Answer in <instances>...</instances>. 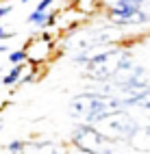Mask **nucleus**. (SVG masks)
Wrapping results in <instances>:
<instances>
[{
    "label": "nucleus",
    "instance_id": "1",
    "mask_svg": "<svg viewBox=\"0 0 150 154\" xmlns=\"http://www.w3.org/2000/svg\"><path fill=\"white\" fill-rule=\"evenodd\" d=\"M70 109L76 117H83L87 122V126H94L98 122H102L109 113L122 109V100L98 96V94H85V96H76Z\"/></svg>",
    "mask_w": 150,
    "mask_h": 154
},
{
    "label": "nucleus",
    "instance_id": "2",
    "mask_svg": "<svg viewBox=\"0 0 150 154\" xmlns=\"http://www.w3.org/2000/svg\"><path fill=\"white\" fill-rule=\"evenodd\" d=\"M128 59L131 57H128V52H124V50H107V52H100L94 59L87 61L89 63L87 74L92 78H96V80H107V78H111L120 69V65Z\"/></svg>",
    "mask_w": 150,
    "mask_h": 154
},
{
    "label": "nucleus",
    "instance_id": "3",
    "mask_svg": "<svg viewBox=\"0 0 150 154\" xmlns=\"http://www.w3.org/2000/svg\"><path fill=\"white\" fill-rule=\"evenodd\" d=\"M137 128L139 126L126 115V113H117V111L109 113L102 122H98V132H100V135H102V137L109 135V137H113V139H117V137L131 139L135 135Z\"/></svg>",
    "mask_w": 150,
    "mask_h": 154
},
{
    "label": "nucleus",
    "instance_id": "4",
    "mask_svg": "<svg viewBox=\"0 0 150 154\" xmlns=\"http://www.w3.org/2000/svg\"><path fill=\"white\" fill-rule=\"evenodd\" d=\"M105 137L94 128V126H78L74 130V143L83 152H89V154H100V146H102Z\"/></svg>",
    "mask_w": 150,
    "mask_h": 154
},
{
    "label": "nucleus",
    "instance_id": "5",
    "mask_svg": "<svg viewBox=\"0 0 150 154\" xmlns=\"http://www.w3.org/2000/svg\"><path fill=\"white\" fill-rule=\"evenodd\" d=\"M109 17H111V22H115L120 26L148 22V15L144 11H139V9H133V7H113L111 13H109Z\"/></svg>",
    "mask_w": 150,
    "mask_h": 154
},
{
    "label": "nucleus",
    "instance_id": "6",
    "mask_svg": "<svg viewBox=\"0 0 150 154\" xmlns=\"http://www.w3.org/2000/svg\"><path fill=\"white\" fill-rule=\"evenodd\" d=\"M20 72H22V65H15L11 72H9V74L0 80V83L2 85H13V83H17V78H20Z\"/></svg>",
    "mask_w": 150,
    "mask_h": 154
},
{
    "label": "nucleus",
    "instance_id": "7",
    "mask_svg": "<svg viewBox=\"0 0 150 154\" xmlns=\"http://www.w3.org/2000/svg\"><path fill=\"white\" fill-rule=\"evenodd\" d=\"M37 154H61V152H59V148L55 146V143H39V146H37Z\"/></svg>",
    "mask_w": 150,
    "mask_h": 154
},
{
    "label": "nucleus",
    "instance_id": "8",
    "mask_svg": "<svg viewBox=\"0 0 150 154\" xmlns=\"http://www.w3.org/2000/svg\"><path fill=\"white\" fill-rule=\"evenodd\" d=\"M46 20H50V17L46 13H42V11H35V13L28 15V22H31V24H44Z\"/></svg>",
    "mask_w": 150,
    "mask_h": 154
},
{
    "label": "nucleus",
    "instance_id": "9",
    "mask_svg": "<svg viewBox=\"0 0 150 154\" xmlns=\"http://www.w3.org/2000/svg\"><path fill=\"white\" fill-rule=\"evenodd\" d=\"M144 0H117V7H133V9H139Z\"/></svg>",
    "mask_w": 150,
    "mask_h": 154
},
{
    "label": "nucleus",
    "instance_id": "10",
    "mask_svg": "<svg viewBox=\"0 0 150 154\" xmlns=\"http://www.w3.org/2000/svg\"><path fill=\"white\" fill-rule=\"evenodd\" d=\"M9 150H11L13 154H20V152L24 150V143L22 141H11V143H9Z\"/></svg>",
    "mask_w": 150,
    "mask_h": 154
},
{
    "label": "nucleus",
    "instance_id": "11",
    "mask_svg": "<svg viewBox=\"0 0 150 154\" xmlns=\"http://www.w3.org/2000/svg\"><path fill=\"white\" fill-rule=\"evenodd\" d=\"M24 52H11L9 54V59H11V63H20V61H24Z\"/></svg>",
    "mask_w": 150,
    "mask_h": 154
},
{
    "label": "nucleus",
    "instance_id": "12",
    "mask_svg": "<svg viewBox=\"0 0 150 154\" xmlns=\"http://www.w3.org/2000/svg\"><path fill=\"white\" fill-rule=\"evenodd\" d=\"M50 5H52V0H42V2H39V7H37V11L44 13V9H48Z\"/></svg>",
    "mask_w": 150,
    "mask_h": 154
},
{
    "label": "nucleus",
    "instance_id": "13",
    "mask_svg": "<svg viewBox=\"0 0 150 154\" xmlns=\"http://www.w3.org/2000/svg\"><path fill=\"white\" fill-rule=\"evenodd\" d=\"M9 11H11V9H9V7H0V17H5Z\"/></svg>",
    "mask_w": 150,
    "mask_h": 154
},
{
    "label": "nucleus",
    "instance_id": "14",
    "mask_svg": "<svg viewBox=\"0 0 150 154\" xmlns=\"http://www.w3.org/2000/svg\"><path fill=\"white\" fill-rule=\"evenodd\" d=\"M2 37H9V35L5 33V28H0V39H2Z\"/></svg>",
    "mask_w": 150,
    "mask_h": 154
},
{
    "label": "nucleus",
    "instance_id": "15",
    "mask_svg": "<svg viewBox=\"0 0 150 154\" xmlns=\"http://www.w3.org/2000/svg\"><path fill=\"white\" fill-rule=\"evenodd\" d=\"M0 52H7V46H0Z\"/></svg>",
    "mask_w": 150,
    "mask_h": 154
},
{
    "label": "nucleus",
    "instance_id": "16",
    "mask_svg": "<svg viewBox=\"0 0 150 154\" xmlns=\"http://www.w3.org/2000/svg\"><path fill=\"white\" fill-rule=\"evenodd\" d=\"M22 2H28V0H22Z\"/></svg>",
    "mask_w": 150,
    "mask_h": 154
},
{
    "label": "nucleus",
    "instance_id": "17",
    "mask_svg": "<svg viewBox=\"0 0 150 154\" xmlns=\"http://www.w3.org/2000/svg\"><path fill=\"white\" fill-rule=\"evenodd\" d=\"M0 85H2V83H0Z\"/></svg>",
    "mask_w": 150,
    "mask_h": 154
}]
</instances>
